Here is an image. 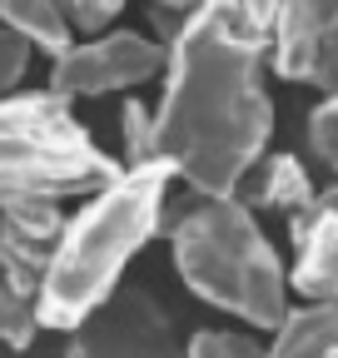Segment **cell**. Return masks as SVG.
Returning <instances> with one entry per match:
<instances>
[{
  "instance_id": "obj_13",
  "label": "cell",
  "mask_w": 338,
  "mask_h": 358,
  "mask_svg": "<svg viewBox=\"0 0 338 358\" xmlns=\"http://www.w3.org/2000/svg\"><path fill=\"white\" fill-rule=\"evenodd\" d=\"M40 303L35 299H25V294H15L6 279H0V348H15V353H25L35 338H40Z\"/></svg>"
},
{
  "instance_id": "obj_16",
  "label": "cell",
  "mask_w": 338,
  "mask_h": 358,
  "mask_svg": "<svg viewBox=\"0 0 338 358\" xmlns=\"http://www.w3.org/2000/svg\"><path fill=\"white\" fill-rule=\"evenodd\" d=\"M304 134H309V155L333 174V185H338V95L318 100V110L309 115Z\"/></svg>"
},
{
  "instance_id": "obj_4",
  "label": "cell",
  "mask_w": 338,
  "mask_h": 358,
  "mask_svg": "<svg viewBox=\"0 0 338 358\" xmlns=\"http://www.w3.org/2000/svg\"><path fill=\"white\" fill-rule=\"evenodd\" d=\"M124 169L50 90L0 100V214L20 204L95 199Z\"/></svg>"
},
{
  "instance_id": "obj_17",
  "label": "cell",
  "mask_w": 338,
  "mask_h": 358,
  "mask_svg": "<svg viewBox=\"0 0 338 358\" xmlns=\"http://www.w3.org/2000/svg\"><path fill=\"white\" fill-rule=\"evenodd\" d=\"M30 45L0 20V100H10L15 90H20V80H25V70H30Z\"/></svg>"
},
{
  "instance_id": "obj_15",
  "label": "cell",
  "mask_w": 338,
  "mask_h": 358,
  "mask_svg": "<svg viewBox=\"0 0 338 358\" xmlns=\"http://www.w3.org/2000/svg\"><path fill=\"white\" fill-rule=\"evenodd\" d=\"M184 358H269V348L239 329H199L184 343Z\"/></svg>"
},
{
  "instance_id": "obj_5",
  "label": "cell",
  "mask_w": 338,
  "mask_h": 358,
  "mask_svg": "<svg viewBox=\"0 0 338 358\" xmlns=\"http://www.w3.org/2000/svg\"><path fill=\"white\" fill-rule=\"evenodd\" d=\"M65 358H184L169 308L145 284H119L70 334Z\"/></svg>"
},
{
  "instance_id": "obj_11",
  "label": "cell",
  "mask_w": 338,
  "mask_h": 358,
  "mask_svg": "<svg viewBox=\"0 0 338 358\" xmlns=\"http://www.w3.org/2000/svg\"><path fill=\"white\" fill-rule=\"evenodd\" d=\"M269 358H338V303L328 299L293 303L284 329L269 343Z\"/></svg>"
},
{
  "instance_id": "obj_2",
  "label": "cell",
  "mask_w": 338,
  "mask_h": 358,
  "mask_svg": "<svg viewBox=\"0 0 338 358\" xmlns=\"http://www.w3.org/2000/svg\"><path fill=\"white\" fill-rule=\"evenodd\" d=\"M169 164L124 169L110 189L84 199L80 214H70L65 239L55 249L45 294H40V324L75 334L90 313L124 284L130 259L159 234L164 199H169Z\"/></svg>"
},
{
  "instance_id": "obj_12",
  "label": "cell",
  "mask_w": 338,
  "mask_h": 358,
  "mask_svg": "<svg viewBox=\"0 0 338 358\" xmlns=\"http://www.w3.org/2000/svg\"><path fill=\"white\" fill-rule=\"evenodd\" d=\"M0 20H6L30 50H40V55H50V65L60 60V55H70L75 50V30H70V15H65V6H45V0H35V6H0Z\"/></svg>"
},
{
  "instance_id": "obj_8",
  "label": "cell",
  "mask_w": 338,
  "mask_h": 358,
  "mask_svg": "<svg viewBox=\"0 0 338 358\" xmlns=\"http://www.w3.org/2000/svg\"><path fill=\"white\" fill-rule=\"evenodd\" d=\"M65 204H20L0 214V279L15 294L35 299L45 294L55 249L65 239Z\"/></svg>"
},
{
  "instance_id": "obj_9",
  "label": "cell",
  "mask_w": 338,
  "mask_h": 358,
  "mask_svg": "<svg viewBox=\"0 0 338 358\" xmlns=\"http://www.w3.org/2000/svg\"><path fill=\"white\" fill-rule=\"evenodd\" d=\"M288 239H293L288 289H299L304 299L338 303V185L318 189V199L299 219H288Z\"/></svg>"
},
{
  "instance_id": "obj_7",
  "label": "cell",
  "mask_w": 338,
  "mask_h": 358,
  "mask_svg": "<svg viewBox=\"0 0 338 358\" xmlns=\"http://www.w3.org/2000/svg\"><path fill=\"white\" fill-rule=\"evenodd\" d=\"M269 70L288 85H309L318 95H338V6L333 0H293L274 6Z\"/></svg>"
},
{
  "instance_id": "obj_3",
  "label": "cell",
  "mask_w": 338,
  "mask_h": 358,
  "mask_svg": "<svg viewBox=\"0 0 338 358\" xmlns=\"http://www.w3.org/2000/svg\"><path fill=\"white\" fill-rule=\"evenodd\" d=\"M184 289L214 303L249 329L279 334L288 319V268L264 239L259 219L239 199H194L169 234Z\"/></svg>"
},
{
  "instance_id": "obj_6",
  "label": "cell",
  "mask_w": 338,
  "mask_h": 358,
  "mask_svg": "<svg viewBox=\"0 0 338 358\" xmlns=\"http://www.w3.org/2000/svg\"><path fill=\"white\" fill-rule=\"evenodd\" d=\"M169 50L140 30H110L100 40H80L70 55L50 65V95L55 100H100L135 90L145 80H164Z\"/></svg>"
},
{
  "instance_id": "obj_1",
  "label": "cell",
  "mask_w": 338,
  "mask_h": 358,
  "mask_svg": "<svg viewBox=\"0 0 338 358\" xmlns=\"http://www.w3.org/2000/svg\"><path fill=\"white\" fill-rule=\"evenodd\" d=\"M274 6H199L169 45L164 95L154 105V150L199 199H239L274 134L269 100Z\"/></svg>"
},
{
  "instance_id": "obj_10",
  "label": "cell",
  "mask_w": 338,
  "mask_h": 358,
  "mask_svg": "<svg viewBox=\"0 0 338 358\" xmlns=\"http://www.w3.org/2000/svg\"><path fill=\"white\" fill-rule=\"evenodd\" d=\"M314 199H318V185H314V174L299 155H264L259 169H254L244 179V189H239V204L274 209L284 219H299Z\"/></svg>"
},
{
  "instance_id": "obj_18",
  "label": "cell",
  "mask_w": 338,
  "mask_h": 358,
  "mask_svg": "<svg viewBox=\"0 0 338 358\" xmlns=\"http://www.w3.org/2000/svg\"><path fill=\"white\" fill-rule=\"evenodd\" d=\"M65 15H70V30H75V35L100 40V35H110V25L119 20V0H70Z\"/></svg>"
},
{
  "instance_id": "obj_14",
  "label": "cell",
  "mask_w": 338,
  "mask_h": 358,
  "mask_svg": "<svg viewBox=\"0 0 338 358\" xmlns=\"http://www.w3.org/2000/svg\"><path fill=\"white\" fill-rule=\"evenodd\" d=\"M119 129H124V169H149L159 164V150H154V110L130 100L119 115Z\"/></svg>"
}]
</instances>
